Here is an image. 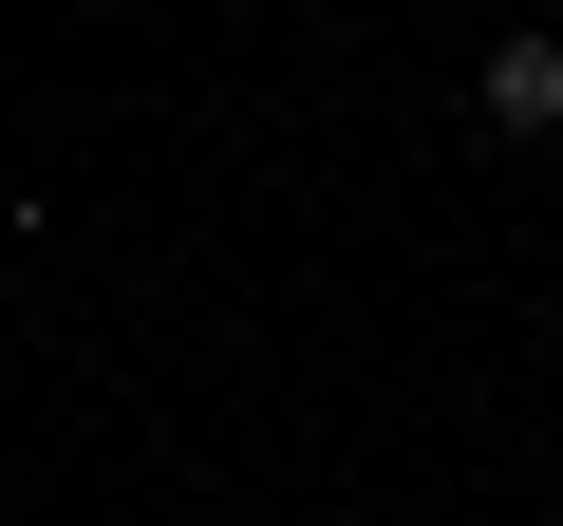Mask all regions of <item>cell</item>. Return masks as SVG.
I'll list each match as a JSON object with an SVG mask.
<instances>
[{
	"label": "cell",
	"mask_w": 563,
	"mask_h": 526,
	"mask_svg": "<svg viewBox=\"0 0 563 526\" xmlns=\"http://www.w3.org/2000/svg\"><path fill=\"white\" fill-rule=\"evenodd\" d=\"M470 95H488V132H563V39H544V20H526V39H488V76H470Z\"/></svg>",
	"instance_id": "6da1fadb"
}]
</instances>
